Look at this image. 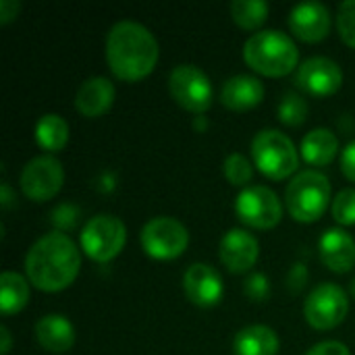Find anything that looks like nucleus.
<instances>
[{
    "label": "nucleus",
    "instance_id": "6e6552de",
    "mask_svg": "<svg viewBox=\"0 0 355 355\" xmlns=\"http://www.w3.org/2000/svg\"><path fill=\"white\" fill-rule=\"evenodd\" d=\"M349 312V297L343 287L335 283H320L316 285L306 304H304V316L310 322V327L318 331H329L339 327Z\"/></svg>",
    "mask_w": 355,
    "mask_h": 355
},
{
    "label": "nucleus",
    "instance_id": "4be33fe9",
    "mask_svg": "<svg viewBox=\"0 0 355 355\" xmlns=\"http://www.w3.org/2000/svg\"><path fill=\"white\" fill-rule=\"evenodd\" d=\"M29 300V281L15 272V270H4L0 275V310L4 316H12Z\"/></svg>",
    "mask_w": 355,
    "mask_h": 355
},
{
    "label": "nucleus",
    "instance_id": "473e14b6",
    "mask_svg": "<svg viewBox=\"0 0 355 355\" xmlns=\"http://www.w3.org/2000/svg\"><path fill=\"white\" fill-rule=\"evenodd\" d=\"M19 10H21V2L19 0H0V23L12 21Z\"/></svg>",
    "mask_w": 355,
    "mask_h": 355
},
{
    "label": "nucleus",
    "instance_id": "f03ea898",
    "mask_svg": "<svg viewBox=\"0 0 355 355\" xmlns=\"http://www.w3.org/2000/svg\"><path fill=\"white\" fill-rule=\"evenodd\" d=\"M106 60L119 79H144L158 60V42L139 21L121 19L106 35Z\"/></svg>",
    "mask_w": 355,
    "mask_h": 355
},
{
    "label": "nucleus",
    "instance_id": "a878e982",
    "mask_svg": "<svg viewBox=\"0 0 355 355\" xmlns=\"http://www.w3.org/2000/svg\"><path fill=\"white\" fill-rule=\"evenodd\" d=\"M225 177L229 179V183L233 185H245L250 183L252 175H254V164L250 162L248 156L239 154V152H233L225 158Z\"/></svg>",
    "mask_w": 355,
    "mask_h": 355
},
{
    "label": "nucleus",
    "instance_id": "2f4dec72",
    "mask_svg": "<svg viewBox=\"0 0 355 355\" xmlns=\"http://www.w3.org/2000/svg\"><path fill=\"white\" fill-rule=\"evenodd\" d=\"M341 168L347 179L355 181V139L349 141L341 152Z\"/></svg>",
    "mask_w": 355,
    "mask_h": 355
},
{
    "label": "nucleus",
    "instance_id": "9d476101",
    "mask_svg": "<svg viewBox=\"0 0 355 355\" xmlns=\"http://www.w3.org/2000/svg\"><path fill=\"white\" fill-rule=\"evenodd\" d=\"M235 212L241 223L254 229H272L281 223L283 204L266 185H248L235 200Z\"/></svg>",
    "mask_w": 355,
    "mask_h": 355
},
{
    "label": "nucleus",
    "instance_id": "b1692460",
    "mask_svg": "<svg viewBox=\"0 0 355 355\" xmlns=\"http://www.w3.org/2000/svg\"><path fill=\"white\" fill-rule=\"evenodd\" d=\"M229 10L237 25H241L245 29H256L268 17V2H264V0H233Z\"/></svg>",
    "mask_w": 355,
    "mask_h": 355
},
{
    "label": "nucleus",
    "instance_id": "7c9ffc66",
    "mask_svg": "<svg viewBox=\"0 0 355 355\" xmlns=\"http://www.w3.org/2000/svg\"><path fill=\"white\" fill-rule=\"evenodd\" d=\"M287 283H289V289H291L293 293L302 291V289L306 287V283H308V268H306V264H302V262L293 264L291 270H289Z\"/></svg>",
    "mask_w": 355,
    "mask_h": 355
},
{
    "label": "nucleus",
    "instance_id": "39448f33",
    "mask_svg": "<svg viewBox=\"0 0 355 355\" xmlns=\"http://www.w3.org/2000/svg\"><path fill=\"white\" fill-rule=\"evenodd\" d=\"M254 164L270 179H285L300 166V154L289 135L279 129H262L252 139Z\"/></svg>",
    "mask_w": 355,
    "mask_h": 355
},
{
    "label": "nucleus",
    "instance_id": "c9c22d12",
    "mask_svg": "<svg viewBox=\"0 0 355 355\" xmlns=\"http://www.w3.org/2000/svg\"><path fill=\"white\" fill-rule=\"evenodd\" d=\"M352 295L355 297V279H354V283H352Z\"/></svg>",
    "mask_w": 355,
    "mask_h": 355
},
{
    "label": "nucleus",
    "instance_id": "412c9836",
    "mask_svg": "<svg viewBox=\"0 0 355 355\" xmlns=\"http://www.w3.org/2000/svg\"><path fill=\"white\" fill-rule=\"evenodd\" d=\"M337 150H339V139L327 127H316L308 131L302 139V156L306 162L314 166H327L329 162H333Z\"/></svg>",
    "mask_w": 355,
    "mask_h": 355
},
{
    "label": "nucleus",
    "instance_id": "f704fd0d",
    "mask_svg": "<svg viewBox=\"0 0 355 355\" xmlns=\"http://www.w3.org/2000/svg\"><path fill=\"white\" fill-rule=\"evenodd\" d=\"M0 354L2 355H6L8 352H10V343H12V339H10V331L2 324L0 327Z\"/></svg>",
    "mask_w": 355,
    "mask_h": 355
},
{
    "label": "nucleus",
    "instance_id": "4468645a",
    "mask_svg": "<svg viewBox=\"0 0 355 355\" xmlns=\"http://www.w3.org/2000/svg\"><path fill=\"white\" fill-rule=\"evenodd\" d=\"M331 12L329 8L318 0H306L291 8L289 12V27L291 31L306 40V42H318L329 35L331 31Z\"/></svg>",
    "mask_w": 355,
    "mask_h": 355
},
{
    "label": "nucleus",
    "instance_id": "5701e85b",
    "mask_svg": "<svg viewBox=\"0 0 355 355\" xmlns=\"http://www.w3.org/2000/svg\"><path fill=\"white\" fill-rule=\"evenodd\" d=\"M35 139L44 150L58 152L69 141V123L56 112L42 114L35 123Z\"/></svg>",
    "mask_w": 355,
    "mask_h": 355
},
{
    "label": "nucleus",
    "instance_id": "9b49d317",
    "mask_svg": "<svg viewBox=\"0 0 355 355\" xmlns=\"http://www.w3.org/2000/svg\"><path fill=\"white\" fill-rule=\"evenodd\" d=\"M23 193L33 202H46L58 193L64 183V168L52 154L35 156L25 162L19 177Z\"/></svg>",
    "mask_w": 355,
    "mask_h": 355
},
{
    "label": "nucleus",
    "instance_id": "20e7f679",
    "mask_svg": "<svg viewBox=\"0 0 355 355\" xmlns=\"http://www.w3.org/2000/svg\"><path fill=\"white\" fill-rule=\"evenodd\" d=\"M331 204V181L316 168L300 171L285 191V206L300 223L318 220Z\"/></svg>",
    "mask_w": 355,
    "mask_h": 355
},
{
    "label": "nucleus",
    "instance_id": "f8f14e48",
    "mask_svg": "<svg viewBox=\"0 0 355 355\" xmlns=\"http://www.w3.org/2000/svg\"><path fill=\"white\" fill-rule=\"evenodd\" d=\"M341 83L343 71L329 56H310L295 69V85L312 96H331Z\"/></svg>",
    "mask_w": 355,
    "mask_h": 355
},
{
    "label": "nucleus",
    "instance_id": "aec40b11",
    "mask_svg": "<svg viewBox=\"0 0 355 355\" xmlns=\"http://www.w3.org/2000/svg\"><path fill=\"white\" fill-rule=\"evenodd\" d=\"M233 352L235 355H277L279 337L270 327L252 324L235 335Z\"/></svg>",
    "mask_w": 355,
    "mask_h": 355
},
{
    "label": "nucleus",
    "instance_id": "c85d7f7f",
    "mask_svg": "<svg viewBox=\"0 0 355 355\" xmlns=\"http://www.w3.org/2000/svg\"><path fill=\"white\" fill-rule=\"evenodd\" d=\"M243 293L254 302H264L270 295V281L262 272H254L243 283Z\"/></svg>",
    "mask_w": 355,
    "mask_h": 355
},
{
    "label": "nucleus",
    "instance_id": "a211bd4d",
    "mask_svg": "<svg viewBox=\"0 0 355 355\" xmlns=\"http://www.w3.org/2000/svg\"><path fill=\"white\" fill-rule=\"evenodd\" d=\"M264 98V83L254 75H233L220 87V100L231 110H250Z\"/></svg>",
    "mask_w": 355,
    "mask_h": 355
},
{
    "label": "nucleus",
    "instance_id": "6ab92c4d",
    "mask_svg": "<svg viewBox=\"0 0 355 355\" xmlns=\"http://www.w3.org/2000/svg\"><path fill=\"white\" fill-rule=\"evenodd\" d=\"M35 339L37 343L52 354L69 352L75 343V329L71 320L60 314H46L35 322Z\"/></svg>",
    "mask_w": 355,
    "mask_h": 355
},
{
    "label": "nucleus",
    "instance_id": "dca6fc26",
    "mask_svg": "<svg viewBox=\"0 0 355 355\" xmlns=\"http://www.w3.org/2000/svg\"><path fill=\"white\" fill-rule=\"evenodd\" d=\"M320 260L335 272H347L355 264V239L339 227H331L318 241Z\"/></svg>",
    "mask_w": 355,
    "mask_h": 355
},
{
    "label": "nucleus",
    "instance_id": "bb28decb",
    "mask_svg": "<svg viewBox=\"0 0 355 355\" xmlns=\"http://www.w3.org/2000/svg\"><path fill=\"white\" fill-rule=\"evenodd\" d=\"M333 218L339 225H355V189L345 187L333 198Z\"/></svg>",
    "mask_w": 355,
    "mask_h": 355
},
{
    "label": "nucleus",
    "instance_id": "7ed1b4c3",
    "mask_svg": "<svg viewBox=\"0 0 355 355\" xmlns=\"http://www.w3.org/2000/svg\"><path fill=\"white\" fill-rule=\"evenodd\" d=\"M243 58L254 71L279 77L297 67L300 50L287 33L279 29H260L245 40Z\"/></svg>",
    "mask_w": 355,
    "mask_h": 355
},
{
    "label": "nucleus",
    "instance_id": "1a4fd4ad",
    "mask_svg": "<svg viewBox=\"0 0 355 355\" xmlns=\"http://www.w3.org/2000/svg\"><path fill=\"white\" fill-rule=\"evenodd\" d=\"M139 239L148 256L171 260L185 252L189 243V233L185 225L173 216H154L144 225Z\"/></svg>",
    "mask_w": 355,
    "mask_h": 355
},
{
    "label": "nucleus",
    "instance_id": "72a5a7b5",
    "mask_svg": "<svg viewBox=\"0 0 355 355\" xmlns=\"http://www.w3.org/2000/svg\"><path fill=\"white\" fill-rule=\"evenodd\" d=\"M0 204H2L4 210H8L12 206V191H10V187H8L6 181L0 183Z\"/></svg>",
    "mask_w": 355,
    "mask_h": 355
},
{
    "label": "nucleus",
    "instance_id": "423d86ee",
    "mask_svg": "<svg viewBox=\"0 0 355 355\" xmlns=\"http://www.w3.org/2000/svg\"><path fill=\"white\" fill-rule=\"evenodd\" d=\"M83 252L96 262H108L121 254L127 241V229L119 216L96 214L92 216L79 235Z\"/></svg>",
    "mask_w": 355,
    "mask_h": 355
},
{
    "label": "nucleus",
    "instance_id": "cd10ccee",
    "mask_svg": "<svg viewBox=\"0 0 355 355\" xmlns=\"http://www.w3.org/2000/svg\"><path fill=\"white\" fill-rule=\"evenodd\" d=\"M337 29L345 40V44L355 48V0L341 2L337 10Z\"/></svg>",
    "mask_w": 355,
    "mask_h": 355
},
{
    "label": "nucleus",
    "instance_id": "0eeeda50",
    "mask_svg": "<svg viewBox=\"0 0 355 355\" xmlns=\"http://www.w3.org/2000/svg\"><path fill=\"white\" fill-rule=\"evenodd\" d=\"M168 92L179 106H183L191 112L208 110L212 100H214L212 81L208 79V75L200 67H196L191 62L177 64L171 71Z\"/></svg>",
    "mask_w": 355,
    "mask_h": 355
},
{
    "label": "nucleus",
    "instance_id": "c756f323",
    "mask_svg": "<svg viewBox=\"0 0 355 355\" xmlns=\"http://www.w3.org/2000/svg\"><path fill=\"white\" fill-rule=\"evenodd\" d=\"M306 355H352V352L341 341H320L314 347H310Z\"/></svg>",
    "mask_w": 355,
    "mask_h": 355
},
{
    "label": "nucleus",
    "instance_id": "ddd939ff",
    "mask_svg": "<svg viewBox=\"0 0 355 355\" xmlns=\"http://www.w3.org/2000/svg\"><path fill=\"white\" fill-rule=\"evenodd\" d=\"M183 291L187 300L196 306H202V308L214 306L220 302L223 291H225L223 277L214 266L206 262H196L183 275Z\"/></svg>",
    "mask_w": 355,
    "mask_h": 355
},
{
    "label": "nucleus",
    "instance_id": "2eb2a0df",
    "mask_svg": "<svg viewBox=\"0 0 355 355\" xmlns=\"http://www.w3.org/2000/svg\"><path fill=\"white\" fill-rule=\"evenodd\" d=\"M218 254H220L223 264L231 272H248L258 260L260 245H258V239L250 231L231 229L223 235Z\"/></svg>",
    "mask_w": 355,
    "mask_h": 355
},
{
    "label": "nucleus",
    "instance_id": "393cba45",
    "mask_svg": "<svg viewBox=\"0 0 355 355\" xmlns=\"http://www.w3.org/2000/svg\"><path fill=\"white\" fill-rule=\"evenodd\" d=\"M277 112H279L281 123L295 127V125H302L308 119V102L304 100V96H300L295 92H287L281 98Z\"/></svg>",
    "mask_w": 355,
    "mask_h": 355
},
{
    "label": "nucleus",
    "instance_id": "f257e3e1",
    "mask_svg": "<svg viewBox=\"0 0 355 355\" xmlns=\"http://www.w3.org/2000/svg\"><path fill=\"white\" fill-rule=\"evenodd\" d=\"M81 266V254L75 241L62 231L42 235L25 256L27 281L42 291H60L69 287Z\"/></svg>",
    "mask_w": 355,
    "mask_h": 355
},
{
    "label": "nucleus",
    "instance_id": "f3484780",
    "mask_svg": "<svg viewBox=\"0 0 355 355\" xmlns=\"http://www.w3.org/2000/svg\"><path fill=\"white\" fill-rule=\"evenodd\" d=\"M114 94V83L108 77L94 75L79 85L75 94V106L83 116H100L112 106Z\"/></svg>",
    "mask_w": 355,
    "mask_h": 355
}]
</instances>
